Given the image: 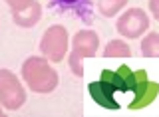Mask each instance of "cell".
<instances>
[{"mask_svg": "<svg viewBox=\"0 0 159 117\" xmlns=\"http://www.w3.org/2000/svg\"><path fill=\"white\" fill-rule=\"evenodd\" d=\"M68 44H70L68 30L56 24V26H50L44 32L42 40H40V52L46 60L60 64V62H64V56L68 54Z\"/></svg>", "mask_w": 159, "mask_h": 117, "instance_id": "4", "label": "cell"}, {"mask_svg": "<svg viewBox=\"0 0 159 117\" xmlns=\"http://www.w3.org/2000/svg\"><path fill=\"white\" fill-rule=\"evenodd\" d=\"M22 80L34 93H52L58 85V74L50 60L44 56H32L22 64Z\"/></svg>", "mask_w": 159, "mask_h": 117, "instance_id": "2", "label": "cell"}, {"mask_svg": "<svg viewBox=\"0 0 159 117\" xmlns=\"http://www.w3.org/2000/svg\"><path fill=\"white\" fill-rule=\"evenodd\" d=\"M123 6H127V0H98V12L106 18L116 16Z\"/></svg>", "mask_w": 159, "mask_h": 117, "instance_id": "9", "label": "cell"}, {"mask_svg": "<svg viewBox=\"0 0 159 117\" xmlns=\"http://www.w3.org/2000/svg\"><path fill=\"white\" fill-rule=\"evenodd\" d=\"M26 101V91L20 80L10 70L0 67V105L8 111H16Z\"/></svg>", "mask_w": 159, "mask_h": 117, "instance_id": "5", "label": "cell"}, {"mask_svg": "<svg viewBox=\"0 0 159 117\" xmlns=\"http://www.w3.org/2000/svg\"><path fill=\"white\" fill-rule=\"evenodd\" d=\"M52 2L62 8H82L88 4V0H52Z\"/></svg>", "mask_w": 159, "mask_h": 117, "instance_id": "11", "label": "cell"}, {"mask_svg": "<svg viewBox=\"0 0 159 117\" xmlns=\"http://www.w3.org/2000/svg\"><path fill=\"white\" fill-rule=\"evenodd\" d=\"M141 54L147 58H159V34L149 32L141 42Z\"/></svg>", "mask_w": 159, "mask_h": 117, "instance_id": "10", "label": "cell"}, {"mask_svg": "<svg viewBox=\"0 0 159 117\" xmlns=\"http://www.w3.org/2000/svg\"><path fill=\"white\" fill-rule=\"evenodd\" d=\"M0 117H2V109H0Z\"/></svg>", "mask_w": 159, "mask_h": 117, "instance_id": "14", "label": "cell"}, {"mask_svg": "<svg viewBox=\"0 0 159 117\" xmlns=\"http://www.w3.org/2000/svg\"><path fill=\"white\" fill-rule=\"evenodd\" d=\"M30 2H32V0H6L10 12H18V10H22V8H26Z\"/></svg>", "mask_w": 159, "mask_h": 117, "instance_id": "12", "label": "cell"}, {"mask_svg": "<svg viewBox=\"0 0 159 117\" xmlns=\"http://www.w3.org/2000/svg\"><path fill=\"white\" fill-rule=\"evenodd\" d=\"M103 56L106 58H125V56H131V48L123 40H111L103 48Z\"/></svg>", "mask_w": 159, "mask_h": 117, "instance_id": "8", "label": "cell"}, {"mask_svg": "<svg viewBox=\"0 0 159 117\" xmlns=\"http://www.w3.org/2000/svg\"><path fill=\"white\" fill-rule=\"evenodd\" d=\"M99 48V36L93 30H80L72 38V54H70V70L74 76H84V60L96 56Z\"/></svg>", "mask_w": 159, "mask_h": 117, "instance_id": "3", "label": "cell"}, {"mask_svg": "<svg viewBox=\"0 0 159 117\" xmlns=\"http://www.w3.org/2000/svg\"><path fill=\"white\" fill-rule=\"evenodd\" d=\"M40 18H42V6H40L38 0H32V2H30L26 8H22V10L12 12V20L20 28L36 26V24L40 22Z\"/></svg>", "mask_w": 159, "mask_h": 117, "instance_id": "7", "label": "cell"}, {"mask_svg": "<svg viewBox=\"0 0 159 117\" xmlns=\"http://www.w3.org/2000/svg\"><path fill=\"white\" fill-rule=\"evenodd\" d=\"M116 28L123 38H141L149 30V16L141 8H129L117 18Z\"/></svg>", "mask_w": 159, "mask_h": 117, "instance_id": "6", "label": "cell"}, {"mask_svg": "<svg viewBox=\"0 0 159 117\" xmlns=\"http://www.w3.org/2000/svg\"><path fill=\"white\" fill-rule=\"evenodd\" d=\"M92 99L106 109H119L117 95H125L129 99V109L147 107L159 93V84L149 81L145 70L133 72L127 66H119L117 70H103L98 81L88 85Z\"/></svg>", "mask_w": 159, "mask_h": 117, "instance_id": "1", "label": "cell"}, {"mask_svg": "<svg viewBox=\"0 0 159 117\" xmlns=\"http://www.w3.org/2000/svg\"><path fill=\"white\" fill-rule=\"evenodd\" d=\"M149 10H151L153 18L159 22V0H149Z\"/></svg>", "mask_w": 159, "mask_h": 117, "instance_id": "13", "label": "cell"}]
</instances>
